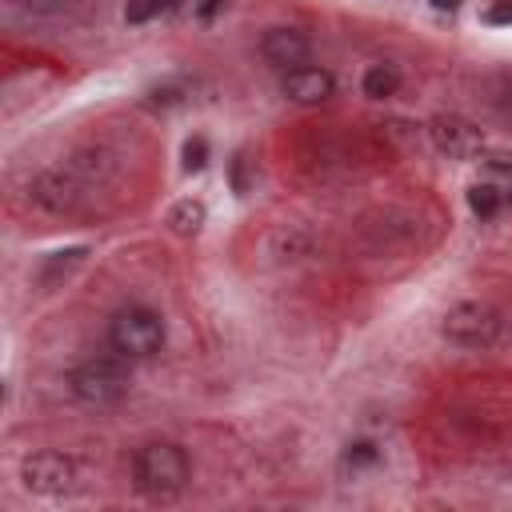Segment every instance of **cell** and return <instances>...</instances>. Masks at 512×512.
<instances>
[{
	"instance_id": "cell-1",
	"label": "cell",
	"mask_w": 512,
	"mask_h": 512,
	"mask_svg": "<svg viewBox=\"0 0 512 512\" xmlns=\"http://www.w3.org/2000/svg\"><path fill=\"white\" fill-rule=\"evenodd\" d=\"M192 480L188 452L172 440H152L132 452V488L148 504H172Z\"/></svg>"
},
{
	"instance_id": "cell-2",
	"label": "cell",
	"mask_w": 512,
	"mask_h": 512,
	"mask_svg": "<svg viewBox=\"0 0 512 512\" xmlns=\"http://www.w3.org/2000/svg\"><path fill=\"white\" fill-rule=\"evenodd\" d=\"M68 392L84 408H112L128 396V360L120 352L88 356L68 372Z\"/></svg>"
},
{
	"instance_id": "cell-3",
	"label": "cell",
	"mask_w": 512,
	"mask_h": 512,
	"mask_svg": "<svg viewBox=\"0 0 512 512\" xmlns=\"http://www.w3.org/2000/svg\"><path fill=\"white\" fill-rule=\"evenodd\" d=\"M108 348L120 352L128 364L132 360H152L164 348V320H160V312H152L144 304H124L108 320Z\"/></svg>"
},
{
	"instance_id": "cell-4",
	"label": "cell",
	"mask_w": 512,
	"mask_h": 512,
	"mask_svg": "<svg viewBox=\"0 0 512 512\" xmlns=\"http://www.w3.org/2000/svg\"><path fill=\"white\" fill-rule=\"evenodd\" d=\"M444 340L456 344V348H468V352H484L492 344H500L504 336V320L496 308L480 304V300H460L444 312V324H440Z\"/></svg>"
},
{
	"instance_id": "cell-5",
	"label": "cell",
	"mask_w": 512,
	"mask_h": 512,
	"mask_svg": "<svg viewBox=\"0 0 512 512\" xmlns=\"http://www.w3.org/2000/svg\"><path fill=\"white\" fill-rule=\"evenodd\" d=\"M20 480H24V488L32 496L60 500V496H72L80 488V468L64 452H32L20 464Z\"/></svg>"
},
{
	"instance_id": "cell-6",
	"label": "cell",
	"mask_w": 512,
	"mask_h": 512,
	"mask_svg": "<svg viewBox=\"0 0 512 512\" xmlns=\"http://www.w3.org/2000/svg\"><path fill=\"white\" fill-rule=\"evenodd\" d=\"M88 184H92V176H84L80 164H68V168H48V172H40V176L28 184V196H32V204L44 208V212H76L80 200H84V192H88Z\"/></svg>"
},
{
	"instance_id": "cell-7",
	"label": "cell",
	"mask_w": 512,
	"mask_h": 512,
	"mask_svg": "<svg viewBox=\"0 0 512 512\" xmlns=\"http://www.w3.org/2000/svg\"><path fill=\"white\" fill-rule=\"evenodd\" d=\"M260 56H264L272 68L292 72V68L308 64V56H312V40H308L300 28H268V32L260 36Z\"/></svg>"
},
{
	"instance_id": "cell-8",
	"label": "cell",
	"mask_w": 512,
	"mask_h": 512,
	"mask_svg": "<svg viewBox=\"0 0 512 512\" xmlns=\"http://www.w3.org/2000/svg\"><path fill=\"white\" fill-rule=\"evenodd\" d=\"M428 132H432V144H436L444 156H452V160H472V156H480V148H484L480 128H472V124L460 120V116H436Z\"/></svg>"
},
{
	"instance_id": "cell-9",
	"label": "cell",
	"mask_w": 512,
	"mask_h": 512,
	"mask_svg": "<svg viewBox=\"0 0 512 512\" xmlns=\"http://www.w3.org/2000/svg\"><path fill=\"white\" fill-rule=\"evenodd\" d=\"M332 92H336L332 72H324L316 64H300V68L284 72V96L296 104H324Z\"/></svg>"
},
{
	"instance_id": "cell-10",
	"label": "cell",
	"mask_w": 512,
	"mask_h": 512,
	"mask_svg": "<svg viewBox=\"0 0 512 512\" xmlns=\"http://www.w3.org/2000/svg\"><path fill=\"white\" fill-rule=\"evenodd\" d=\"M396 88H400V72H396L392 64H372V68L364 72V96L388 100Z\"/></svg>"
},
{
	"instance_id": "cell-11",
	"label": "cell",
	"mask_w": 512,
	"mask_h": 512,
	"mask_svg": "<svg viewBox=\"0 0 512 512\" xmlns=\"http://www.w3.org/2000/svg\"><path fill=\"white\" fill-rule=\"evenodd\" d=\"M500 192L492 188V184H484V180H476L472 188H468V208H472V216H480V220H492L496 212H500Z\"/></svg>"
},
{
	"instance_id": "cell-12",
	"label": "cell",
	"mask_w": 512,
	"mask_h": 512,
	"mask_svg": "<svg viewBox=\"0 0 512 512\" xmlns=\"http://www.w3.org/2000/svg\"><path fill=\"white\" fill-rule=\"evenodd\" d=\"M168 224H172L180 236L200 232V224H204V204H200V200H180V204L168 212Z\"/></svg>"
},
{
	"instance_id": "cell-13",
	"label": "cell",
	"mask_w": 512,
	"mask_h": 512,
	"mask_svg": "<svg viewBox=\"0 0 512 512\" xmlns=\"http://www.w3.org/2000/svg\"><path fill=\"white\" fill-rule=\"evenodd\" d=\"M484 92H488V104L512 124V72H496V76L484 84Z\"/></svg>"
},
{
	"instance_id": "cell-14",
	"label": "cell",
	"mask_w": 512,
	"mask_h": 512,
	"mask_svg": "<svg viewBox=\"0 0 512 512\" xmlns=\"http://www.w3.org/2000/svg\"><path fill=\"white\" fill-rule=\"evenodd\" d=\"M376 460H380V448L372 440H352L344 448V456H340V468L344 472H360V468H372Z\"/></svg>"
},
{
	"instance_id": "cell-15",
	"label": "cell",
	"mask_w": 512,
	"mask_h": 512,
	"mask_svg": "<svg viewBox=\"0 0 512 512\" xmlns=\"http://www.w3.org/2000/svg\"><path fill=\"white\" fill-rule=\"evenodd\" d=\"M484 184H492L500 192V200H512V160H488L480 172Z\"/></svg>"
},
{
	"instance_id": "cell-16",
	"label": "cell",
	"mask_w": 512,
	"mask_h": 512,
	"mask_svg": "<svg viewBox=\"0 0 512 512\" xmlns=\"http://www.w3.org/2000/svg\"><path fill=\"white\" fill-rule=\"evenodd\" d=\"M80 260H84V248H68V252H52V260H48V264L40 268V280H44V284H52V280H56L60 272L68 276V268H76Z\"/></svg>"
},
{
	"instance_id": "cell-17",
	"label": "cell",
	"mask_w": 512,
	"mask_h": 512,
	"mask_svg": "<svg viewBox=\"0 0 512 512\" xmlns=\"http://www.w3.org/2000/svg\"><path fill=\"white\" fill-rule=\"evenodd\" d=\"M172 4H176V0H128L124 20H128V24H144V20L160 16V12H168Z\"/></svg>"
},
{
	"instance_id": "cell-18",
	"label": "cell",
	"mask_w": 512,
	"mask_h": 512,
	"mask_svg": "<svg viewBox=\"0 0 512 512\" xmlns=\"http://www.w3.org/2000/svg\"><path fill=\"white\" fill-rule=\"evenodd\" d=\"M208 164V140L204 136H188L184 140V172H200Z\"/></svg>"
},
{
	"instance_id": "cell-19",
	"label": "cell",
	"mask_w": 512,
	"mask_h": 512,
	"mask_svg": "<svg viewBox=\"0 0 512 512\" xmlns=\"http://www.w3.org/2000/svg\"><path fill=\"white\" fill-rule=\"evenodd\" d=\"M220 4H224V0H204V4H200V8H196V16H200V20H212V16H216V8H220Z\"/></svg>"
},
{
	"instance_id": "cell-20",
	"label": "cell",
	"mask_w": 512,
	"mask_h": 512,
	"mask_svg": "<svg viewBox=\"0 0 512 512\" xmlns=\"http://www.w3.org/2000/svg\"><path fill=\"white\" fill-rule=\"evenodd\" d=\"M488 20H512V0H504V4H496V8L488 12Z\"/></svg>"
},
{
	"instance_id": "cell-21",
	"label": "cell",
	"mask_w": 512,
	"mask_h": 512,
	"mask_svg": "<svg viewBox=\"0 0 512 512\" xmlns=\"http://www.w3.org/2000/svg\"><path fill=\"white\" fill-rule=\"evenodd\" d=\"M32 12H56L60 8V0H24Z\"/></svg>"
},
{
	"instance_id": "cell-22",
	"label": "cell",
	"mask_w": 512,
	"mask_h": 512,
	"mask_svg": "<svg viewBox=\"0 0 512 512\" xmlns=\"http://www.w3.org/2000/svg\"><path fill=\"white\" fill-rule=\"evenodd\" d=\"M432 4H436V8H448V12H452V8L460 4V0H432Z\"/></svg>"
}]
</instances>
